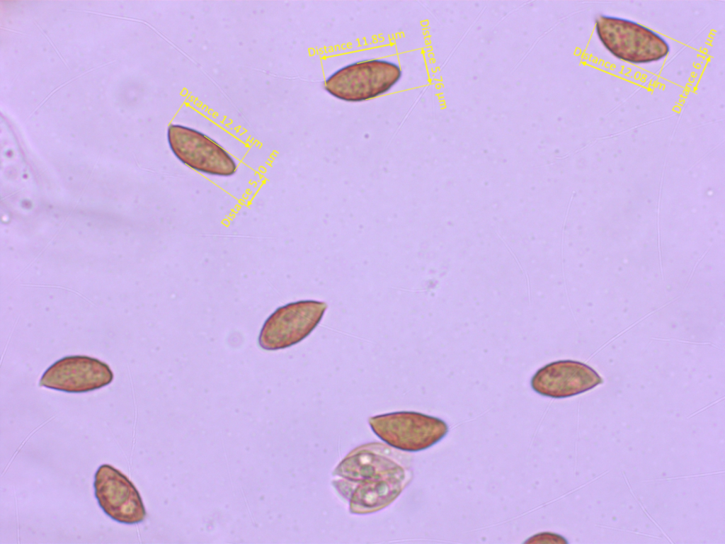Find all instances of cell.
Masks as SVG:
<instances>
[{"instance_id": "8992f818", "label": "cell", "mask_w": 725, "mask_h": 544, "mask_svg": "<svg viewBox=\"0 0 725 544\" xmlns=\"http://www.w3.org/2000/svg\"><path fill=\"white\" fill-rule=\"evenodd\" d=\"M326 307L323 302L302 300L278 308L262 327L259 346L272 351L297 344L314 330Z\"/></svg>"}, {"instance_id": "3957f363", "label": "cell", "mask_w": 725, "mask_h": 544, "mask_svg": "<svg viewBox=\"0 0 725 544\" xmlns=\"http://www.w3.org/2000/svg\"><path fill=\"white\" fill-rule=\"evenodd\" d=\"M400 67L384 60L353 62L331 74L325 90L346 102H361L389 91L401 79Z\"/></svg>"}, {"instance_id": "ba28073f", "label": "cell", "mask_w": 725, "mask_h": 544, "mask_svg": "<svg viewBox=\"0 0 725 544\" xmlns=\"http://www.w3.org/2000/svg\"><path fill=\"white\" fill-rule=\"evenodd\" d=\"M113 380L110 367L98 359L85 356L62 358L43 373L40 385L59 391L79 393L109 385Z\"/></svg>"}, {"instance_id": "30bf717a", "label": "cell", "mask_w": 725, "mask_h": 544, "mask_svg": "<svg viewBox=\"0 0 725 544\" xmlns=\"http://www.w3.org/2000/svg\"><path fill=\"white\" fill-rule=\"evenodd\" d=\"M525 543H567L561 536L550 532H542L527 538Z\"/></svg>"}, {"instance_id": "5b68a950", "label": "cell", "mask_w": 725, "mask_h": 544, "mask_svg": "<svg viewBox=\"0 0 725 544\" xmlns=\"http://www.w3.org/2000/svg\"><path fill=\"white\" fill-rule=\"evenodd\" d=\"M169 147L183 164L211 176H231L237 165L234 158L218 143L204 133L179 124L167 130Z\"/></svg>"}, {"instance_id": "277c9868", "label": "cell", "mask_w": 725, "mask_h": 544, "mask_svg": "<svg viewBox=\"0 0 725 544\" xmlns=\"http://www.w3.org/2000/svg\"><path fill=\"white\" fill-rule=\"evenodd\" d=\"M373 432L393 448L417 452L430 448L448 433L443 419L413 412H399L372 416Z\"/></svg>"}, {"instance_id": "52a82bcc", "label": "cell", "mask_w": 725, "mask_h": 544, "mask_svg": "<svg viewBox=\"0 0 725 544\" xmlns=\"http://www.w3.org/2000/svg\"><path fill=\"white\" fill-rule=\"evenodd\" d=\"M94 494L98 505L111 519L124 524L143 521L146 510L134 484L119 470L101 465L94 475Z\"/></svg>"}, {"instance_id": "9c48e42d", "label": "cell", "mask_w": 725, "mask_h": 544, "mask_svg": "<svg viewBox=\"0 0 725 544\" xmlns=\"http://www.w3.org/2000/svg\"><path fill=\"white\" fill-rule=\"evenodd\" d=\"M603 382V378L589 366L573 360L549 363L536 371L530 380L532 390L551 398L573 397Z\"/></svg>"}, {"instance_id": "6da1fadb", "label": "cell", "mask_w": 725, "mask_h": 544, "mask_svg": "<svg viewBox=\"0 0 725 544\" xmlns=\"http://www.w3.org/2000/svg\"><path fill=\"white\" fill-rule=\"evenodd\" d=\"M409 459L382 443L362 445L338 464L332 484L348 501L350 513L376 512L394 501L411 482Z\"/></svg>"}, {"instance_id": "7a4b0ae2", "label": "cell", "mask_w": 725, "mask_h": 544, "mask_svg": "<svg viewBox=\"0 0 725 544\" xmlns=\"http://www.w3.org/2000/svg\"><path fill=\"white\" fill-rule=\"evenodd\" d=\"M595 31L604 47L627 62H656L670 52L669 44L662 36L631 20L602 15L596 18Z\"/></svg>"}]
</instances>
